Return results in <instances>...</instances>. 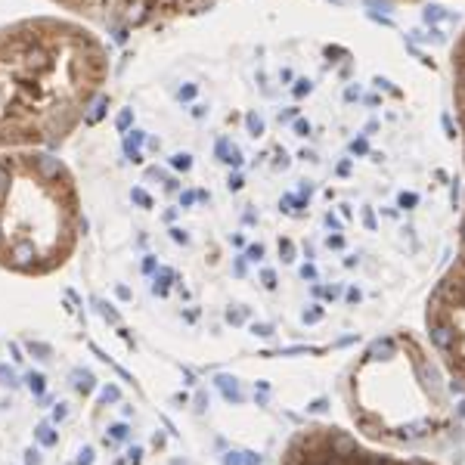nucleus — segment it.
I'll list each match as a JSON object with an SVG mask.
<instances>
[{
	"label": "nucleus",
	"mask_w": 465,
	"mask_h": 465,
	"mask_svg": "<svg viewBox=\"0 0 465 465\" xmlns=\"http://www.w3.org/2000/svg\"><path fill=\"white\" fill-rule=\"evenodd\" d=\"M87 31L53 19L0 31V146H56L87 118L106 78Z\"/></svg>",
	"instance_id": "nucleus-1"
},
{
	"label": "nucleus",
	"mask_w": 465,
	"mask_h": 465,
	"mask_svg": "<svg viewBox=\"0 0 465 465\" xmlns=\"http://www.w3.org/2000/svg\"><path fill=\"white\" fill-rule=\"evenodd\" d=\"M344 403L354 428L372 444L422 447L453 431L444 376L410 332L376 338L351 363Z\"/></svg>",
	"instance_id": "nucleus-2"
},
{
	"label": "nucleus",
	"mask_w": 465,
	"mask_h": 465,
	"mask_svg": "<svg viewBox=\"0 0 465 465\" xmlns=\"http://www.w3.org/2000/svg\"><path fill=\"white\" fill-rule=\"evenodd\" d=\"M84 226L75 180L56 155L0 158V264L47 273L72 255Z\"/></svg>",
	"instance_id": "nucleus-3"
},
{
	"label": "nucleus",
	"mask_w": 465,
	"mask_h": 465,
	"mask_svg": "<svg viewBox=\"0 0 465 465\" xmlns=\"http://www.w3.org/2000/svg\"><path fill=\"white\" fill-rule=\"evenodd\" d=\"M425 329L453 385L465 391V255H456L453 267L431 289L425 304Z\"/></svg>",
	"instance_id": "nucleus-4"
},
{
	"label": "nucleus",
	"mask_w": 465,
	"mask_h": 465,
	"mask_svg": "<svg viewBox=\"0 0 465 465\" xmlns=\"http://www.w3.org/2000/svg\"><path fill=\"white\" fill-rule=\"evenodd\" d=\"M279 465H437L422 456H391L363 447L351 431L310 425L298 431L283 450Z\"/></svg>",
	"instance_id": "nucleus-5"
},
{
	"label": "nucleus",
	"mask_w": 465,
	"mask_h": 465,
	"mask_svg": "<svg viewBox=\"0 0 465 465\" xmlns=\"http://www.w3.org/2000/svg\"><path fill=\"white\" fill-rule=\"evenodd\" d=\"M59 4L99 16L106 25L115 28V38L124 40L128 28H140L162 13H199L211 6V0H59Z\"/></svg>",
	"instance_id": "nucleus-6"
}]
</instances>
